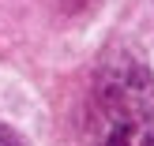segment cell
Here are the masks:
<instances>
[{
  "instance_id": "2",
  "label": "cell",
  "mask_w": 154,
  "mask_h": 146,
  "mask_svg": "<svg viewBox=\"0 0 154 146\" xmlns=\"http://www.w3.org/2000/svg\"><path fill=\"white\" fill-rule=\"evenodd\" d=\"M0 146H23V139H19L8 124H0Z\"/></svg>"
},
{
  "instance_id": "1",
  "label": "cell",
  "mask_w": 154,
  "mask_h": 146,
  "mask_svg": "<svg viewBox=\"0 0 154 146\" xmlns=\"http://www.w3.org/2000/svg\"><path fill=\"white\" fill-rule=\"evenodd\" d=\"M83 146H154V71L128 45L105 49L90 75Z\"/></svg>"
}]
</instances>
